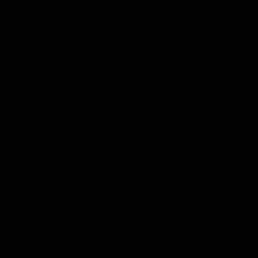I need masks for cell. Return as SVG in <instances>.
Returning a JSON list of instances; mask_svg holds the SVG:
<instances>
[]
</instances>
